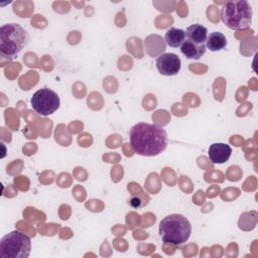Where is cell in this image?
Listing matches in <instances>:
<instances>
[{"mask_svg": "<svg viewBox=\"0 0 258 258\" xmlns=\"http://www.w3.org/2000/svg\"><path fill=\"white\" fill-rule=\"evenodd\" d=\"M130 144L133 151L142 156H155L167 146L166 131L157 124L140 122L130 129Z\"/></svg>", "mask_w": 258, "mask_h": 258, "instance_id": "1", "label": "cell"}, {"mask_svg": "<svg viewBox=\"0 0 258 258\" xmlns=\"http://www.w3.org/2000/svg\"><path fill=\"white\" fill-rule=\"evenodd\" d=\"M158 232L164 243L179 246L188 240L191 234V225L184 216L171 214L160 221Z\"/></svg>", "mask_w": 258, "mask_h": 258, "instance_id": "2", "label": "cell"}, {"mask_svg": "<svg viewBox=\"0 0 258 258\" xmlns=\"http://www.w3.org/2000/svg\"><path fill=\"white\" fill-rule=\"evenodd\" d=\"M221 19L233 30L247 29L252 24V7L246 0L227 1L221 8Z\"/></svg>", "mask_w": 258, "mask_h": 258, "instance_id": "3", "label": "cell"}, {"mask_svg": "<svg viewBox=\"0 0 258 258\" xmlns=\"http://www.w3.org/2000/svg\"><path fill=\"white\" fill-rule=\"evenodd\" d=\"M28 32L17 23H7L0 28V52L8 56L18 54L29 42Z\"/></svg>", "mask_w": 258, "mask_h": 258, "instance_id": "4", "label": "cell"}, {"mask_svg": "<svg viewBox=\"0 0 258 258\" xmlns=\"http://www.w3.org/2000/svg\"><path fill=\"white\" fill-rule=\"evenodd\" d=\"M30 250V238L20 231H12L0 240L1 258H27Z\"/></svg>", "mask_w": 258, "mask_h": 258, "instance_id": "5", "label": "cell"}, {"mask_svg": "<svg viewBox=\"0 0 258 258\" xmlns=\"http://www.w3.org/2000/svg\"><path fill=\"white\" fill-rule=\"evenodd\" d=\"M30 103L32 109L37 114L48 116L53 114L59 108L60 101L58 95L54 91L48 88H42L32 95Z\"/></svg>", "mask_w": 258, "mask_h": 258, "instance_id": "6", "label": "cell"}, {"mask_svg": "<svg viewBox=\"0 0 258 258\" xmlns=\"http://www.w3.org/2000/svg\"><path fill=\"white\" fill-rule=\"evenodd\" d=\"M181 61L178 55L172 52L160 54L156 58V68L163 76H174L180 71Z\"/></svg>", "mask_w": 258, "mask_h": 258, "instance_id": "7", "label": "cell"}, {"mask_svg": "<svg viewBox=\"0 0 258 258\" xmlns=\"http://www.w3.org/2000/svg\"><path fill=\"white\" fill-rule=\"evenodd\" d=\"M232 148L229 144L226 143H213L209 147L208 156L210 161L215 164L225 163L231 156Z\"/></svg>", "mask_w": 258, "mask_h": 258, "instance_id": "8", "label": "cell"}, {"mask_svg": "<svg viewBox=\"0 0 258 258\" xmlns=\"http://www.w3.org/2000/svg\"><path fill=\"white\" fill-rule=\"evenodd\" d=\"M185 32V38L197 43V44H206L208 37V29L202 24L195 23L189 25Z\"/></svg>", "mask_w": 258, "mask_h": 258, "instance_id": "9", "label": "cell"}, {"mask_svg": "<svg viewBox=\"0 0 258 258\" xmlns=\"http://www.w3.org/2000/svg\"><path fill=\"white\" fill-rule=\"evenodd\" d=\"M206 44H197L188 39L185 40L180 45L181 53L189 59H199L206 52Z\"/></svg>", "mask_w": 258, "mask_h": 258, "instance_id": "10", "label": "cell"}, {"mask_svg": "<svg viewBox=\"0 0 258 258\" xmlns=\"http://www.w3.org/2000/svg\"><path fill=\"white\" fill-rule=\"evenodd\" d=\"M227 43V38L222 32L214 31L208 35L206 47L211 51H220L226 47Z\"/></svg>", "mask_w": 258, "mask_h": 258, "instance_id": "11", "label": "cell"}, {"mask_svg": "<svg viewBox=\"0 0 258 258\" xmlns=\"http://www.w3.org/2000/svg\"><path fill=\"white\" fill-rule=\"evenodd\" d=\"M165 42L170 47H178L185 40L184 30L176 27L169 28L165 33Z\"/></svg>", "mask_w": 258, "mask_h": 258, "instance_id": "12", "label": "cell"}, {"mask_svg": "<svg viewBox=\"0 0 258 258\" xmlns=\"http://www.w3.org/2000/svg\"><path fill=\"white\" fill-rule=\"evenodd\" d=\"M148 196L144 192H140V194H137L135 196H132L131 199L129 200V204L132 208L134 209H139V208H142L144 206L147 205L148 203Z\"/></svg>", "mask_w": 258, "mask_h": 258, "instance_id": "13", "label": "cell"}]
</instances>
